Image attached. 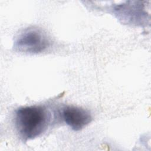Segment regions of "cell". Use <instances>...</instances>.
I'll list each match as a JSON object with an SVG mask.
<instances>
[{
    "label": "cell",
    "instance_id": "cell-2",
    "mask_svg": "<svg viewBox=\"0 0 151 151\" xmlns=\"http://www.w3.org/2000/svg\"><path fill=\"white\" fill-rule=\"evenodd\" d=\"M49 43L47 36L41 30L28 28L18 35L14 43V47L19 52L34 54L44 51Z\"/></svg>",
    "mask_w": 151,
    "mask_h": 151
},
{
    "label": "cell",
    "instance_id": "cell-1",
    "mask_svg": "<svg viewBox=\"0 0 151 151\" xmlns=\"http://www.w3.org/2000/svg\"><path fill=\"white\" fill-rule=\"evenodd\" d=\"M50 119L49 113L41 106L20 107L15 116L17 132L25 140L33 139L41 135L47 129Z\"/></svg>",
    "mask_w": 151,
    "mask_h": 151
},
{
    "label": "cell",
    "instance_id": "cell-3",
    "mask_svg": "<svg viewBox=\"0 0 151 151\" xmlns=\"http://www.w3.org/2000/svg\"><path fill=\"white\" fill-rule=\"evenodd\" d=\"M62 117L65 123L74 131L83 129L92 120L88 111L73 106H67L63 110Z\"/></svg>",
    "mask_w": 151,
    "mask_h": 151
}]
</instances>
